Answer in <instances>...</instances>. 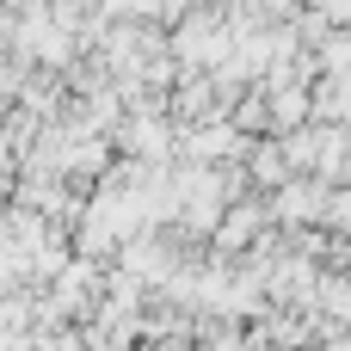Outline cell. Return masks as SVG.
<instances>
[{
	"instance_id": "1",
	"label": "cell",
	"mask_w": 351,
	"mask_h": 351,
	"mask_svg": "<svg viewBox=\"0 0 351 351\" xmlns=\"http://www.w3.org/2000/svg\"><path fill=\"white\" fill-rule=\"evenodd\" d=\"M117 142L130 148V160H142V167L167 173V154H173V123H167L160 111H130V117L117 123Z\"/></svg>"
},
{
	"instance_id": "2",
	"label": "cell",
	"mask_w": 351,
	"mask_h": 351,
	"mask_svg": "<svg viewBox=\"0 0 351 351\" xmlns=\"http://www.w3.org/2000/svg\"><path fill=\"white\" fill-rule=\"evenodd\" d=\"M327 197H333V185H321V179H296V185H284V191L271 197V222L308 234V228L327 216Z\"/></svg>"
},
{
	"instance_id": "3",
	"label": "cell",
	"mask_w": 351,
	"mask_h": 351,
	"mask_svg": "<svg viewBox=\"0 0 351 351\" xmlns=\"http://www.w3.org/2000/svg\"><path fill=\"white\" fill-rule=\"evenodd\" d=\"M278 222H271V204H259V197H241L228 216H222V228H216V247L222 253H253L265 234H271Z\"/></svg>"
},
{
	"instance_id": "4",
	"label": "cell",
	"mask_w": 351,
	"mask_h": 351,
	"mask_svg": "<svg viewBox=\"0 0 351 351\" xmlns=\"http://www.w3.org/2000/svg\"><path fill=\"white\" fill-rule=\"evenodd\" d=\"M247 185H259V191H284V185H296V167H290V148L271 136V142H253V154H247Z\"/></svg>"
},
{
	"instance_id": "5",
	"label": "cell",
	"mask_w": 351,
	"mask_h": 351,
	"mask_svg": "<svg viewBox=\"0 0 351 351\" xmlns=\"http://www.w3.org/2000/svg\"><path fill=\"white\" fill-rule=\"evenodd\" d=\"M327 228H346L351 241V185H333V197H327V216H321Z\"/></svg>"
},
{
	"instance_id": "6",
	"label": "cell",
	"mask_w": 351,
	"mask_h": 351,
	"mask_svg": "<svg viewBox=\"0 0 351 351\" xmlns=\"http://www.w3.org/2000/svg\"><path fill=\"white\" fill-rule=\"evenodd\" d=\"M308 351H327V346H308Z\"/></svg>"
}]
</instances>
